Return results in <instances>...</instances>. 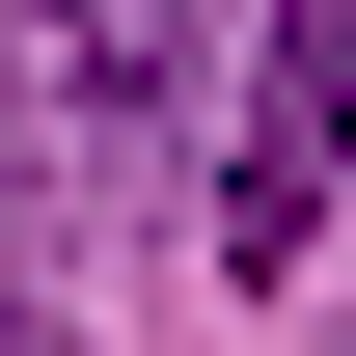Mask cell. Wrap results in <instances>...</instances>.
<instances>
[{
	"mask_svg": "<svg viewBox=\"0 0 356 356\" xmlns=\"http://www.w3.org/2000/svg\"><path fill=\"white\" fill-rule=\"evenodd\" d=\"M356 165V0H274L247 28V137H220V274H302Z\"/></svg>",
	"mask_w": 356,
	"mask_h": 356,
	"instance_id": "cell-1",
	"label": "cell"
}]
</instances>
